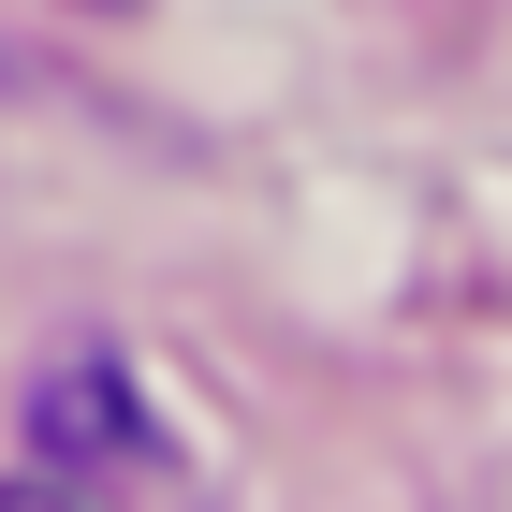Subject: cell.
Returning a JSON list of instances; mask_svg holds the SVG:
<instances>
[{
	"label": "cell",
	"mask_w": 512,
	"mask_h": 512,
	"mask_svg": "<svg viewBox=\"0 0 512 512\" xmlns=\"http://www.w3.org/2000/svg\"><path fill=\"white\" fill-rule=\"evenodd\" d=\"M0 512H74V498H44V483H0Z\"/></svg>",
	"instance_id": "obj_1"
}]
</instances>
